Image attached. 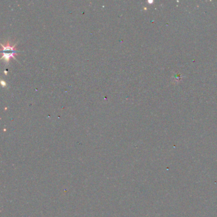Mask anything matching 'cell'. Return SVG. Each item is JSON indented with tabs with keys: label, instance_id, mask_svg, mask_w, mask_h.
Wrapping results in <instances>:
<instances>
[{
	"label": "cell",
	"instance_id": "obj_2",
	"mask_svg": "<svg viewBox=\"0 0 217 217\" xmlns=\"http://www.w3.org/2000/svg\"><path fill=\"white\" fill-rule=\"evenodd\" d=\"M16 45L17 44H15V45H13V46H11V45L9 44V42H8L7 45H3V44H1L2 47L3 48V52H5L6 51H12V52H15V51L14 50V48L15 47V46H16Z\"/></svg>",
	"mask_w": 217,
	"mask_h": 217
},
{
	"label": "cell",
	"instance_id": "obj_3",
	"mask_svg": "<svg viewBox=\"0 0 217 217\" xmlns=\"http://www.w3.org/2000/svg\"><path fill=\"white\" fill-rule=\"evenodd\" d=\"M1 83H2V85H3V86H5V85H6V83H5V82H3V80L1 81Z\"/></svg>",
	"mask_w": 217,
	"mask_h": 217
},
{
	"label": "cell",
	"instance_id": "obj_1",
	"mask_svg": "<svg viewBox=\"0 0 217 217\" xmlns=\"http://www.w3.org/2000/svg\"><path fill=\"white\" fill-rule=\"evenodd\" d=\"M17 52L15 51V52H10V53H6V52H3V56L1 57V59H4V61H6V63H8L9 62V60L11 57H13L15 59H16L14 56V54H16Z\"/></svg>",
	"mask_w": 217,
	"mask_h": 217
}]
</instances>
